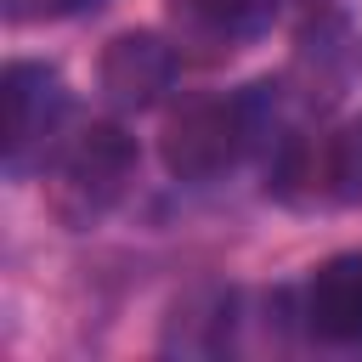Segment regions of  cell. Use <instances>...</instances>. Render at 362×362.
I'll return each mask as SVG.
<instances>
[{
  "mask_svg": "<svg viewBox=\"0 0 362 362\" xmlns=\"http://www.w3.org/2000/svg\"><path fill=\"white\" fill-rule=\"evenodd\" d=\"M283 79H255L243 90L226 96H204L187 102L158 141V158L175 181H215L226 170H238L249 153L277 147V113H283Z\"/></svg>",
  "mask_w": 362,
  "mask_h": 362,
  "instance_id": "6da1fadb",
  "label": "cell"
},
{
  "mask_svg": "<svg viewBox=\"0 0 362 362\" xmlns=\"http://www.w3.org/2000/svg\"><path fill=\"white\" fill-rule=\"evenodd\" d=\"M130 181H136V141L119 124H85L51 158V215L85 232L130 192Z\"/></svg>",
  "mask_w": 362,
  "mask_h": 362,
  "instance_id": "7a4b0ae2",
  "label": "cell"
},
{
  "mask_svg": "<svg viewBox=\"0 0 362 362\" xmlns=\"http://www.w3.org/2000/svg\"><path fill=\"white\" fill-rule=\"evenodd\" d=\"M272 192L288 204H356L362 198V113L322 136H283Z\"/></svg>",
  "mask_w": 362,
  "mask_h": 362,
  "instance_id": "3957f363",
  "label": "cell"
},
{
  "mask_svg": "<svg viewBox=\"0 0 362 362\" xmlns=\"http://www.w3.org/2000/svg\"><path fill=\"white\" fill-rule=\"evenodd\" d=\"M0 96H6V175L28 181L62 141L68 85L51 62H11L0 74Z\"/></svg>",
  "mask_w": 362,
  "mask_h": 362,
  "instance_id": "277c9868",
  "label": "cell"
},
{
  "mask_svg": "<svg viewBox=\"0 0 362 362\" xmlns=\"http://www.w3.org/2000/svg\"><path fill=\"white\" fill-rule=\"evenodd\" d=\"M356 79H362V28L328 6L300 28L294 57L283 68V96L300 113H328L351 96Z\"/></svg>",
  "mask_w": 362,
  "mask_h": 362,
  "instance_id": "5b68a950",
  "label": "cell"
},
{
  "mask_svg": "<svg viewBox=\"0 0 362 362\" xmlns=\"http://www.w3.org/2000/svg\"><path fill=\"white\" fill-rule=\"evenodd\" d=\"M175 68H181V45H170V40L153 34V28H130V34L107 40L96 79H102V96H107L113 107L147 113V107H158V102L170 96Z\"/></svg>",
  "mask_w": 362,
  "mask_h": 362,
  "instance_id": "8992f818",
  "label": "cell"
},
{
  "mask_svg": "<svg viewBox=\"0 0 362 362\" xmlns=\"http://www.w3.org/2000/svg\"><path fill=\"white\" fill-rule=\"evenodd\" d=\"M277 17V0H170V28L175 45L192 51L198 62H221L260 40Z\"/></svg>",
  "mask_w": 362,
  "mask_h": 362,
  "instance_id": "52a82bcc",
  "label": "cell"
},
{
  "mask_svg": "<svg viewBox=\"0 0 362 362\" xmlns=\"http://www.w3.org/2000/svg\"><path fill=\"white\" fill-rule=\"evenodd\" d=\"M300 317L322 345H362V249L334 255L305 277Z\"/></svg>",
  "mask_w": 362,
  "mask_h": 362,
  "instance_id": "ba28073f",
  "label": "cell"
},
{
  "mask_svg": "<svg viewBox=\"0 0 362 362\" xmlns=\"http://www.w3.org/2000/svg\"><path fill=\"white\" fill-rule=\"evenodd\" d=\"M102 0H6V17L11 23H57V17H79Z\"/></svg>",
  "mask_w": 362,
  "mask_h": 362,
  "instance_id": "9c48e42d",
  "label": "cell"
}]
</instances>
